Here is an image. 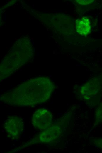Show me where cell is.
<instances>
[{"mask_svg": "<svg viewBox=\"0 0 102 153\" xmlns=\"http://www.w3.org/2000/svg\"><path fill=\"white\" fill-rule=\"evenodd\" d=\"M77 32L81 35H86L90 32L91 25L89 20L87 19H80L76 22Z\"/></svg>", "mask_w": 102, "mask_h": 153, "instance_id": "1", "label": "cell"}, {"mask_svg": "<svg viewBox=\"0 0 102 153\" xmlns=\"http://www.w3.org/2000/svg\"><path fill=\"white\" fill-rule=\"evenodd\" d=\"M91 0H78V2L79 4H88L91 2Z\"/></svg>", "mask_w": 102, "mask_h": 153, "instance_id": "2", "label": "cell"}]
</instances>
